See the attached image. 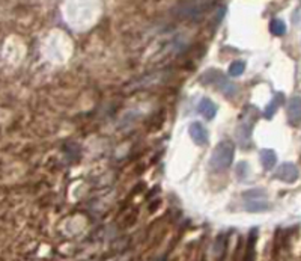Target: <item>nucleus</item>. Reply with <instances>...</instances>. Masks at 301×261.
Segmentation results:
<instances>
[{
    "mask_svg": "<svg viewBox=\"0 0 301 261\" xmlns=\"http://www.w3.org/2000/svg\"><path fill=\"white\" fill-rule=\"evenodd\" d=\"M274 177H276L277 180L283 181V183L292 184V183H295V181L298 180V177H300V171H298V168H297L294 163L286 162V163H283V165L279 166V169L276 171Z\"/></svg>",
    "mask_w": 301,
    "mask_h": 261,
    "instance_id": "nucleus-5",
    "label": "nucleus"
},
{
    "mask_svg": "<svg viewBox=\"0 0 301 261\" xmlns=\"http://www.w3.org/2000/svg\"><path fill=\"white\" fill-rule=\"evenodd\" d=\"M200 82H202L204 85H216L219 88V91L223 95H226L227 98L235 97L238 92L236 86L219 70H210V71L204 73L202 77H200Z\"/></svg>",
    "mask_w": 301,
    "mask_h": 261,
    "instance_id": "nucleus-3",
    "label": "nucleus"
},
{
    "mask_svg": "<svg viewBox=\"0 0 301 261\" xmlns=\"http://www.w3.org/2000/svg\"><path fill=\"white\" fill-rule=\"evenodd\" d=\"M197 109H199V114L202 115L205 120H208V121L214 120V117H216V114H217L216 103L211 101L210 98H202V100H200Z\"/></svg>",
    "mask_w": 301,
    "mask_h": 261,
    "instance_id": "nucleus-8",
    "label": "nucleus"
},
{
    "mask_svg": "<svg viewBox=\"0 0 301 261\" xmlns=\"http://www.w3.org/2000/svg\"><path fill=\"white\" fill-rule=\"evenodd\" d=\"M270 32L274 36H283L286 33V24H285V21L279 20V18L271 20V23H270Z\"/></svg>",
    "mask_w": 301,
    "mask_h": 261,
    "instance_id": "nucleus-11",
    "label": "nucleus"
},
{
    "mask_svg": "<svg viewBox=\"0 0 301 261\" xmlns=\"http://www.w3.org/2000/svg\"><path fill=\"white\" fill-rule=\"evenodd\" d=\"M252 111V106H248L244 109L242 115H241V120L236 126V130H235V136H236V142L241 145V146H248L250 145V139H252V131H253V127H255V121L258 118V111L253 108V112Z\"/></svg>",
    "mask_w": 301,
    "mask_h": 261,
    "instance_id": "nucleus-2",
    "label": "nucleus"
},
{
    "mask_svg": "<svg viewBox=\"0 0 301 261\" xmlns=\"http://www.w3.org/2000/svg\"><path fill=\"white\" fill-rule=\"evenodd\" d=\"M188 133L193 139V142L196 145H200L204 146L208 143V130L204 127V124L200 123H191L190 127H188Z\"/></svg>",
    "mask_w": 301,
    "mask_h": 261,
    "instance_id": "nucleus-6",
    "label": "nucleus"
},
{
    "mask_svg": "<svg viewBox=\"0 0 301 261\" xmlns=\"http://www.w3.org/2000/svg\"><path fill=\"white\" fill-rule=\"evenodd\" d=\"M259 157H261V163L264 166L265 171H271L276 163H277V155L273 149H261L259 151Z\"/></svg>",
    "mask_w": 301,
    "mask_h": 261,
    "instance_id": "nucleus-9",
    "label": "nucleus"
},
{
    "mask_svg": "<svg viewBox=\"0 0 301 261\" xmlns=\"http://www.w3.org/2000/svg\"><path fill=\"white\" fill-rule=\"evenodd\" d=\"M245 210L248 212H265L268 210L267 192L264 189H252L242 193Z\"/></svg>",
    "mask_w": 301,
    "mask_h": 261,
    "instance_id": "nucleus-4",
    "label": "nucleus"
},
{
    "mask_svg": "<svg viewBox=\"0 0 301 261\" xmlns=\"http://www.w3.org/2000/svg\"><path fill=\"white\" fill-rule=\"evenodd\" d=\"M285 101V95L282 94V92H277L276 95H274V98L271 100V103L268 104V106L265 108V111H264V117H265V120H271L274 115H276V112H277V109L282 106V103Z\"/></svg>",
    "mask_w": 301,
    "mask_h": 261,
    "instance_id": "nucleus-10",
    "label": "nucleus"
},
{
    "mask_svg": "<svg viewBox=\"0 0 301 261\" xmlns=\"http://www.w3.org/2000/svg\"><path fill=\"white\" fill-rule=\"evenodd\" d=\"M233 154H235V146L232 142H229V140L220 142L214 148L213 155H211V160H210L211 169H214L216 172H222V171L227 169L233 162Z\"/></svg>",
    "mask_w": 301,
    "mask_h": 261,
    "instance_id": "nucleus-1",
    "label": "nucleus"
},
{
    "mask_svg": "<svg viewBox=\"0 0 301 261\" xmlns=\"http://www.w3.org/2000/svg\"><path fill=\"white\" fill-rule=\"evenodd\" d=\"M258 230L256 228H253L252 231H250V234H248V249H250V254H248V258H253V255H255V243H256V240H258Z\"/></svg>",
    "mask_w": 301,
    "mask_h": 261,
    "instance_id": "nucleus-13",
    "label": "nucleus"
},
{
    "mask_svg": "<svg viewBox=\"0 0 301 261\" xmlns=\"http://www.w3.org/2000/svg\"><path fill=\"white\" fill-rule=\"evenodd\" d=\"M245 71V64L242 61H233L229 67V74L232 77H238Z\"/></svg>",
    "mask_w": 301,
    "mask_h": 261,
    "instance_id": "nucleus-12",
    "label": "nucleus"
},
{
    "mask_svg": "<svg viewBox=\"0 0 301 261\" xmlns=\"http://www.w3.org/2000/svg\"><path fill=\"white\" fill-rule=\"evenodd\" d=\"M288 123L291 126L301 124V98L294 97L288 104Z\"/></svg>",
    "mask_w": 301,
    "mask_h": 261,
    "instance_id": "nucleus-7",
    "label": "nucleus"
}]
</instances>
